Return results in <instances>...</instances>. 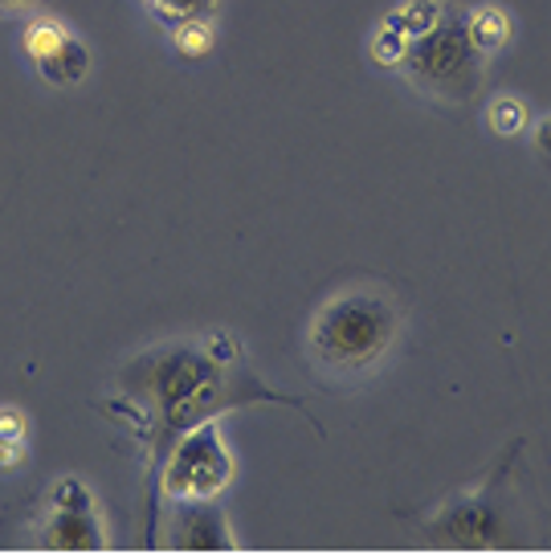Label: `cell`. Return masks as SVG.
I'll use <instances>...</instances> for the list:
<instances>
[{"mask_svg": "<svg viewBox=\"0 0 551 555\" xmlns=\"http://www.w3.org/2000/svg\"><path fill=\"white\" fill-rule=\"evenodd\" d=\"M29 437V421L21 409H0V441H25Z\"/></svg>", "mask_w": 551, "mask_h": 555, "instance_id": "cell-15", "label": "cell"}, {"mask_svg": "<svg viewBox=\"0 0 551 555\" xmlns=\"http://www.w3.org/2000/svg\"><path fill=\"white\" fill-rule=\"evenodd\" d=\"M143 4H148L164 25H180V21H189V17H208L221 0H143Z\"/></svg>", "mask_w": 551, "mask_h": 555, "instance_id": "cell-12", "label": "cell"}, {"mask_svg": "<svg viewBox=\"0 0 551 555\" xmlns=\"http://www.w3.org/2000/svg\"><path fill=\"white\" fill-rule=\"evenodd\" d=\"M37 0H0V9H34Z\"/></svg>", "mask_w": 551, "mask_h": 555, "instance_id": "cell-18", "label": "cell"}, {"mask_svg": "<svg viewBox=\"0 0 551 555\" xmlns=\"http://www.w3.org/2000/svg\"><path fill=\"white\" fill-rule=\"evenodd\" d=\"M465 34L474 41V50L483 53V57H490V53H499L511 41V17L502 9H495V4H478L465 17Z\"/></svg>", "mask_w": 551, "mask_h": 555, "instance_id": "cell-9", "label": "cell"}, {"mask_svg": "<svg viewBox=\"0 0 551 555\" xmlns=\"http://www.w3.org/2000/svg\"><path fill=\"white\" fill-rule=\"evenodd\" d=\"M37 543L50 552H103L106 531L99 519V503L82 478H57L46 499V515L37 522Z\"/></svg>", "mask_w": 551, "mask_h": 555, "instance_id": "cell-5", "label": "cell"}, {"mask_svg": "<svg viewBox=\"0 0 551 555\" xmlns=\"http://www.w3.org/2000/svg\"><path fill=\"white\" fill-rule=\"evenodd\" d=\"M400 69L409 82L441 103H470L483 87L486 57L465 34V17H441L425 37L409 41Z\"/></svg>", "mask_w": 551, "mask_h": 555, "instance_id": "cell-3", "label": "cell"}, {"mask_svg": "<svg viewBox=\"0 0 551 555\" xmlns=\"http://www.w3.org/2000/svg\"><path fill=\"white\" fill-rule=\"evenodd\" d=\"M233 482V457L221 441V421H205L180 437L159 474V494L168 499H217Z\"/></svg>", "mask_w": 551, "mask_h": 555, "instance_id": "cell-4", "label": "cell"}, {"mask_svg": "<svg viewBox=\"0 0 551 555\" xmlns=\"http://www.w3.org/2000/svg\"><path fill=\"white\" fill-rule=\"evenodd\" d=\"M37 74L50 82V87H78L90 74V50L82 37L66 34L53 50H46L41 57H34Z\"/></svg>", "mask_w": 551, "mask_h": 555, "instance_id": "cell-8", "label": "cell"}, {"mask_svg": "<svg viewBox=\"0 0 551 555\" xmlns=\"http://www.w3.org/2000/svg\"><path fill=\"white\" fill-rule=\"evenodd\" d=\"M446 17V9H441V0H405L397 13L388 17V25L397 29V34H405L409 41H417V37H425L437 25V21Z\"/></svg>", "mask_w": 551, "mask_h": 555, "instance_id": "cell-10", "label": "cell"}, {"mask_svg": "<svg viewBox=\"0 0 551 555\" xmlns=\"http://www.w3.org/2000/svg\"><path fill=\"white\" fill-rule=\"evenodd\" d=\"M490 127L507 139L518 135V131L527 127V106L518 103V99H511V94H502V99L490 103Z\"/></svg>", "mask_w": 551, "mask_h": 555, "instance_id": "cell-13", "label": "cell"}, {"mask_svg": "<svg viewBox=\"0 0 551 555\" xmlns=\"http://www.w3.org/2000/svg\"><path fill=\"white\" fill-rule=\"evenodd\" d=\"M254 400L294 404V397H282L266 388L242 367V347L233 335L213 339H172L139 351L131 364L119 372V397L103 400L106 416H119L123 425L143 441L148 450V539H155L159 522V474L180 437L221 421L233 409H245Z\"/></svg>", "mask_w": 551, "mask_h": 555, "instance_id": "cell-1", "label": "cell"}, {"mask_svg": "<svg viewBox=\"0 0 551 555\" xmlns=\"http://www.w3.org/2000/svg\"><path fill=\"white\" fill-rule=\"evenodd\" d=\"M405 53H409V37L397 34V29L384 21V25L376 29V37H372V57H376L380 66H400Z\"/></svg>", "mask_w": 551, "mask_h": 555, "instance_id": "cell-14", "label": "cell"}, {"mask_svg": "<svg viewBox=\"0 0 551 555\" xmlns=\"http://www.w3.org/2000/svg\"><path fill=\"white\" fill-rule=\"evenodd\" d=\"M213 21L208 17H189L180 21V25H172V46L184 57H205L208 50H213Z\"/></svg>", "mask_w": 551, "mask_h": 555, "instance_id": "cell-11", "label": "cell"}, {"mask_svg": "<svg viewBox=\"0 0 551 555\" xmlns=\"http://www.w3.org/2000/svg\"><path fill=\"white\" fill-rule=\"evenodd\" d=\"M400 302L380 286H347L328 298L307 331L310 364L331 380H360L400 339Z\"/></svg>", "mask_w": 551, "mask_h": 555, "instance_id": "cell-2", "label": "cell"}, {"mask_svg": "<svg viewBox=\"0 0 551 555\" xmlns=\"http://www.w3.org/2000/svg\"><path fill=\"white\" fill-rule=\"evenodd\" d=\"M25 453H29L25 441H0V474H4V469H17L21 462H25Z\"/></svg>", "mask_w": 551, "mask_h": 555, "instance_id": "cell-16", "label": "cell"}, {"mask_svg": "<svg viewBox=\"0 0 551 555\" xmlns=\"http://www.w3.org/2000/svg\"><path fill=\"white\" fill-rule=\"evenodd\" d=\"M523 441H515V450L502 457V469H495V478L474 490V494H462L446 503L430 522H425V535H433L437 543H458V547H483V543H499L502 539V511H499V490L507 482V466L518 453Z\"/></svg>", "mask_w": 551, "mask_h": 555, "instance_id": "cell-6", "label": "cell"}, {"mask_svg": "<svg viewBox=\"0 0 551 555\" xmlns=\"http://www.w3.org/2000/svg\"><path fill=\"white\" fill-rule=\"evenodd\" d=\"M164 543L176 552H233L238 539L217 499H180L168 519Z\"/></svg>", "mask_w": 551, "mask_h": 555, "instance_id": "cell-7", "label": "cell"}, {"mask_svg": "<svg viewBox=\"0 0 551 555\" xmlns=\"http://www.w3.org/2000/svg\"><path fill=\"white\" fill-rule=\"evenodd\" d=\"M535 147H539L543 156H551V115L539 122V131H535Z\"/></svg>", "mask_w": 551, "mask_h": 555, "instance_id": "cell-17", "label": "cell"}]
</instances>
